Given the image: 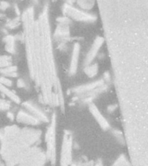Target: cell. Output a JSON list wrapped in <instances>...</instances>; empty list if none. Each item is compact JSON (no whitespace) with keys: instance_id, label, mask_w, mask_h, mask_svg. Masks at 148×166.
I'll return each instance as SVG.
<instances>
[{"instance_id":"25","label":"cell","mask_w":148,"mask_h":166,"mask_svg":"<svg viewBox=\"0 0 148 166\" xmlns=\"http://www.w3.org/2000/svg\"><path fill=\"white\" fill-rule=\"evenodd\" d=\"M7 116H8V117H9V119H10V120H14V114H13L12 112H8Z\"/></svg>"},{"instance_id":"1","label":"cell","mask_w":148,"mask_h":166,"mask_svg":"<svg viewBox=\"0 0 148 166\" xmlns=\"http://www.w3.org/2000/svg\"><path fill=\"white\" fill-rule=\"evenodd\" d=\"M128 159L148 166V0H96Z\"/></svg>"},{"instance_id":"4","label":"cell","mask_w":148,"mask_h":166,"mask_svg":"<svg viewBox=\"0 0 148 166\" xmlns=\"http://www.w3.org/2000/svg\"><path fill=\"white\" fill-rule=\"evenodd\" d=\"M47 157L54 164L55 163V115H53L51 123L46 132Z\"/></svg>"},{"instance_id":"10","label":"cell","mask_w":148,"mask_h":166,"mask_svg":"<svg viewBox=\"0 0 148 166\" xmlns=\"http://www.w3.org/2000/svg\"><path fill=\"white\" fill-rule=\"evenodd\" d=\"M17 120L20 123L25 124V125H31V126H36L41 121L36 119L34 115H31L24 111H20L17 115Z\"/></svg>"},{"instance_id":"6","label":"cell","mask_w":148,"mask_h":166,"mask_svg":"<svg viewBox=\"0 0 148 166\" xmlns=\"http://www.w3.org/2000/svg\"><path fill=\"white\" fill-rule=\"evenodd\" d=\"M105 42V38L101 37V36H97L95 40L93 41L92 46L90 48L89 51L88 52V54L86 55L85 58V64L88 65L91 62H93V59L95 58V56L97 55L98 52L100 50V49L101 46L103 45V43Z\"/></svg>"},{"instance_id":"7","label":"cell","mask_w":148,"mask_h":166,"mask_svg":"<svg viewBox=\"0 0 148 166\" xmlns=\"http://www.w3.org/2000/svg\"><path fill=\"white\" fill-rule=\"evenodd\" d=\"M89 111L91 112V114L93 116V118L95 119V120L97 121V123L100 125L103 130H107L110 127V125H109L108 121L106 120V118L104 116L102 115L99 109L97 108V107L94 104H90L89 105Z\"/></svg>"},{"instance_id":"9","label":"cell","mask_w":148,"mask_h":166,"mask_svg":"<svg viewBox=\"0 0 148 166\" xmlns=\"http://www.w3.org/2000/svg\"><path fill=\"white\" fill-rule=\"evenodd\" d=\"M23 107L27 109L29 112H31L33 115L35 116L36 119H38L41 122H48L49 121L48 117L42 112V110H40L37 107H36L33 103L28 101V102L23 103Z\"/></svg>"},{"instance_id":"17","label":"cell","mask_w":148,"mask_h":166,"mask_svg":"<svg viewBox=\"0 0 148 166\" xmlns=\"http://www.w3.org/2000/svg\"><path fill=\"white\" fill-rule=\"evenodd\" d=\"M78 6L82 8V10L88 11L93 7L95 4V0H76Z\"/></svg>"},{"instance_id":"21","label":"cell","mask_w":148,"mask_h":166,"mask_svg":"<svg viewBox=\"0 0 148 166\" xmlns=\"http://www.w3.org/2000/svg\"><path fill=\"white\" fill-rule=\"evenodd\" d=\"M20 24V18L19 17H17L15 19L12 20L8 23V27H10L11 29H14V28L17 27Z\"/></svg>"},{"instance_id":"15","label":"cell","mask_w":148,"mask_h":166,"mask_svg":"<svg viewBox=\"0 0 148 166\" xmlns=\"http://www.w3.org/2000/svg\"><path fill=\"white\" fill-rule=\"evenodd\" d=\"M17 68L16 66H8L4 69H0V73L4 74V76H10V77H16L17 76Z\"/></svg>"},{"instance_id":"27","label":"cell","mask_w":148,"mask_h":166,"mask_svg":"<svg viewBox=\"0 0 148 166\" xmlns=\"http://www.w3.org/2000/svg\"><path fill=\"white\" fill-rule=\"evenodd\" d=\"M70 166H79L77 164H70Z\"/></svg>"},{"instance_id":"18","label":"cell","mask_w":148,"mask_h":166,"mask_svg":"<svg viewBox=\"0 0 148 166\" xmlns=\"http://www.w3.org/2000/svg\"><path fill=\"white\" fill-rule=\"evenodd\" d=\"M112 166H133L130 162V160L128 159H127V157L124 155L120 156L118 159H116V161L114 162Z\"/></svg>"},{"instance_id":"5","label":"cell","mask_w":148,"mask_h":166,"mask_svg":"<svg viewBox=\"0 0 148 166\" xmlns=\"http://www.w3.org/2000/svg\"><path fill=\"white\" fill-rule=\"evenodd\" d=\"M72 138L69 132H65L62 141V153H61V164L62 166H69L72 161Z\"/></svg>"},{"instance_id":"24","label":"cell","mask_w":148,"mask_h":166,"mask_svg":"<svg viewBox=\"0 0 148 166\" xmlns=\"http://www.w3.org/2000/svg\"><path fill=\"white\" fill-rule=\"evenodd\" d=\"M17 87L20 88H24L26 87V84H25V82H24L23 79H19L17 81Z\"/></svg>"},{"instance_id":"2","label":"cell","mask_w":148,"mask_h":166,"mask_svg":"<svg viewBox=\"0 0 148 166\" xmlns=\"http://www.w3.org/2000/svg\"><path fill=\"white\" fill-rule=\"evenodd\" d=\"M22 19L31 78L41 87L44 101L51 105L53 94L57 93L62 97V93L55 67L47 7L43 9L36 21L34 19L32 9L25 10Z\"/></svg>"},{"instance_id":"26","label":"cell","mask_w":148,"mask_h":166,"mask_svg":"<svg viewBox=\"0 0 148 166\" xmlns=\"http://www.w3.org/2000/svg\"><path fill=\"white\" fill-rule=\"evenodd\" d=\"M15 11H16V13H17V15L18 16V15H20V11L19 10H18V7H17V4H16L15 5Z\"/></svg>"},{"instance_id":"3","label":"cell","mask_w":148,"mask_h":166,"mask_svg":"<svg viewBox=\"0 0 148 166\" xmlns=\"http://www.w3.org/2000/svg\"><path fill=\"white\" fill-rule=\"evenodd\" d=\"M62 12L64 13V15L68 17L70 19H73L77 22H93L96 20V16L93 15L91 13L83 12L82 10L77 9L74 7L69 4H65L62 7Z\"/></svg>"},{"instance_id":"16","label":"cell","mask_w":148,"mask_h":166,"mask_svg":"<svg viewBox=\"0 0 148 166\" xmlns=\"http://www.w3.org/2000/svg\"><path fill=\"white\" fill-rule=\"evenodd\" d=\"M98 69L99 68H98L97 63H90L88 65H86L84 72L88 77H93L97 74Z\"/></svg>"},{"instance_id":"20","label":"cell","mask_w":148,"mask_h":166,"mask_svg":"<svg viewBox=\"0 0 148 166\" xmlns=\"http://www.w3.org/2000/svg\"><path fill=\"white\" fill-rule=\"evenodd\" d=\"M11 107L10 102L4 99H0V110L1 111H8Z\"/></svg>"},{"instance_id":"8","label":"cell","mask_w":148,"mask_h":166,"mask_svg":"<svg viewBox=\"0 0 148 166\" xmlns=\"http://www.w3.org/2000/svg\"><path fill=\"white\" fill-rule=\"evenodd\" d=\"M79 55H80V44L79 43H74L71 55V61H70L69 65V74L74 75L76 73L78 67V61H79Z\"/></svg>"},{"instance_id":"12","label":"cell","mask_w":148,"mask_h":166,"mask_svg":"<svg viewBox=\"0 0 148 166\" xmlns=\"http://www.w3.org/2000/svg\"><path fill=\"white\" fill-rule=\"evenodd\" d=\"M55 37L59 39H64L69 35V29L68 24H62L60 23L56 30L55 31Z\"/></svg>"},{"instance_id":"14","label":"cell","mask_w":148,"mask_h":166,"mask_svg":"<svg viewBox=\"0 0 148 166\" xmlns=\"http://www.w3.org/2000/svg\"><path fill=\"white\" fill-rule=\"evenodd\" d=\"M5 41V50L9 52L10 54H15V38L12 36H6L4 38Z\"/></svg>"},{"instance_id":"13","label":"cell","mask_w":148,"mask_h":166,"mask_svg":"<svg viewBox=\"0 0 148 166\" xmlns=\"http://www.w3.org/2000/svg\"><path fill=\"white\" fill-rule=\"evenodd\" d=\"M0 92H1V93H3L4 94H5L7 97H9L12 101H14V102L17 103V104L20 103L19 97L17 96L15 93H13V92H12L11 90H9V89H8L5 86L3 85L1 82H0Z\"/></svg>"},{"instance_id":"28","label":"cell","mask_w":148,"mask_h":166,"mask_svg":"<svg viewBox=\"0 0 148 166\" xmlns=\"http://www.w3.org/2000/svg\"><path fill=\"white\" fill-rule=\"evenodd\" d=\"M21 1H22V0H21Z\"/></svg>"},{"instance_id":"11","label":"cell","mask_w":148,"mask_h":166,"mask_svg":"<svg viewBox=\"0 0 148 166\" xmlns=\"http://www.w3.org/2000/svg\"><path fill=\"white\" fill-rule=\"evenodd\" d=\"M103 85V81L100 80V81H94V82H91L89 84H87V85H82L80 87H77L76 88H74L73 90V92L78 94H81V93H86L92 92V91H95L96 89H98L100 87Z\"/></svg>"},{"instance_id":"19","label":"cell","mask_w":148,"mask_h":166,"mask_svg":"<svg viewBox=\"0 0 148 166\" xmlns=\"http://www.w3.org/2000/svg\"><path fill=\"white\" fill-rule=\"evenodd\" d=\"M12 59L10 55H0V69L12 65Z\"/></svg>"},{"instance_id":"23","label":"cell","mask_w":148,"mask_h":166,"mask_svg":"<svg viewBox=\"0 0 148 166\" xmlns=\"http://www.w3.org/2000/svg\"><path fill=\"white\" fill-rule=\"evenodd\" d=\"M10 6V4H8L7 2H0V10H2V11H5L6 9H8Z\"/></svg>"},{"instance_id":"22","label":"cell","mask_w":148,"mask_h":166,"mask_svg":"<svg viewBox=\"0 0 148 166\" xmlns=\"http://www.w3.org/2000/svg\"><path fill=\"white\" fill-rule=\"evenodd\" d=\"M0 82L4 85L5 87H11L12 85V81L10 80V79H8L5 76H2V77H0Z\"/></svg>"}]
</instances>
